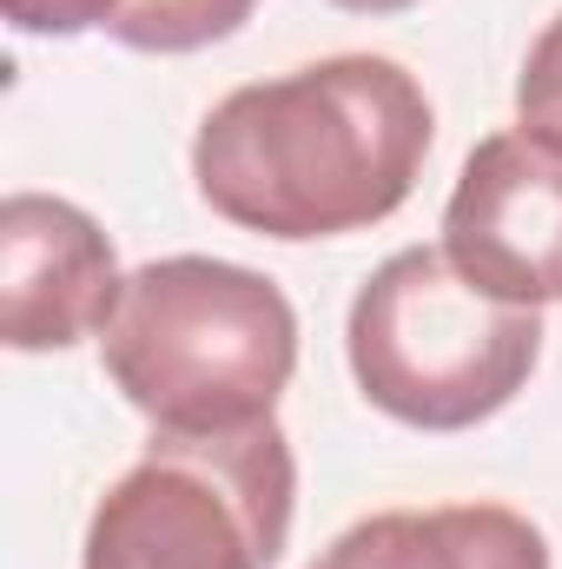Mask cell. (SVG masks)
Instances as JSON below:
<instances>
[{
	"label": "cell",
	"instance_id": "8992f818",
	"mask_svg": "<svg viewBox=\"0 0 562 569\" xmlns=\"http://www.w3.org/2000/svg\"><path fill=\"white\" fill-rule=\"evenodd\" d=\"M127 291L120 252L93 212L53 192L0 206V338L7 351H67L100 338Z\"/></svg>",
	"mask_w": 562,
	"mask_h": 569
},
{
	"label": "cell",
	"instance_id": "9c48e42d",
	"mask_svg": "<svg viewBox=\"0 0 562 569\" xmlns=\"http://www.w3.org/2000/svg\"><path fill=\"white\" fill-rule=\"evenodd\" d=\"M516 127H530L536 140L562 146V13L543 20V33L523 53V73H516Z\"/></svg>",
	"mask_w": 562,
	"mask_h": 569
},
{
	"label": "cell",
	"instance_id": "30bf717a",
	"mask_svg": "<svg viewBox=\"0 0 562 569\" xmlns=\"http://www.w3.org/2000/svg\"><path fill=\"white\" fill-rule=\"evenodd\" d=\"M13 33H33V40H73V33H93L120 13V0H0Z\"/></svg>",
	"mask_w": 562,
	"mask_h": 569
},
{
	"label": "cell",
	"instance_id": "5b68a950",
	"mask_svg": "<svg viewBox=\"0 0 562 569\" xmlns=\"http://www.w3.org/2000/svg\"><path fill=\"white\" fill-rule=\"evenodd\" d=\"M443 252L510 305H562V146L530 127L470 146L443 206Z\"/></svg>",
	"mask_w": 562,
	"mask_h": 569
},
{
	"label": "cell",
	"instance_id": "52a82bcc",
	"mask_svg": "<svg viewBox=\"0 0 562 569\" xmlns=\"http://www.w3.org/2000/svg\"><path fill=\"white\" fill-rule=\"evenodd\" d=\"M311 569H550V537L510 503L378 510L338 530Z\"/></svg>",
	"mask_w": 562,
	"mask_h": 569
},
{
	"label": "cell",
	"instance_id": "3957f363",
	"mask_svg": "<svg viewBox=\"0 0 562 569\" xmlns=\"http://www.w3.org/2000/svg\"><path fill=\"white\" fill-rule=\"evenodd\" d=\"M344 358L371 411L411 430H476L530 385L543 311L463 279L443 246H404L358 284Z\"/></svg>",
	"mask_w": 562,
	"mask_h": 569
},
{
	"label": "cell",
	"instance_id": "277c9868",
	"mask_svg": "<svg viewBox=\"0 0 562 569\" xmlns=\"http://www.w3.org/2000/svg\"><path fill=\"white\" fill-rule=\"evenodd\" d=\"M298 510V457L279 418L245 430H152L107 483L80 569H272Z\"/></svg>",
	"mask_w": 562,
	"mask_h": 569
},
{
	"label": "cell",
	"instance_id": "6da1fadb",
	"mask_svg": "<svg viewBox=\"0 0 562 569\" xmlns=\"http://www.w3.org/2000/svg\"><path fill=\"white\" fill-rule=\"evenodd\" d=\"M430 93L391 53H331L232 87L192 140L199 199L259 239H344L384 226L423 179Z\"/></svg>",
	"mask_w": 562,
	"mask_h": 569
},
{
	"label": "cell",
	"instance_id": "ba28073f",
	"mask_svg": "<svg viewBox=\"0 0 562 569\" xmlns=\"http://www.w3.org/2000/svg\"><path fill=\"white\" fill-rule=\"evenodd\" d=\"M252 13L259 0H120L107 40H120L127 53H199L232 40Z\"/></svg>",
	"mask_w": 562,
	"mask_h": 569
},
{
	"label": "cell",
	"instance_id": "8fae6325",
	"mask_svg": "<svg viewBox=\"0 0 562 569\" xmlns=\"http://www.w3.org/2000/svg\"><path fill=\"white\" fill-rule=\"evenodd\" d=\"M331 7L364 13V20H384V13H404V7H418V0H331Z\"/></svg>",
	"mask_w": 562,
	"mask_h": 569
},
{
	"label": "cell",
	"instance_id": "7a4b0ae2",
	"mask_svg": "<svg viewBox=\"0 0 562 569\" xmlns=\"http://www.w3.org/2000/svg\"><path fill=\"white\" fill-rule=\"evenodd\" d=\"M100 365L152 430H245L298 371V311L252 266L172 252L127 272Z\"/></svg>",
	"mask_w": 562,
	"mask_h": 569
}]
</instances>
